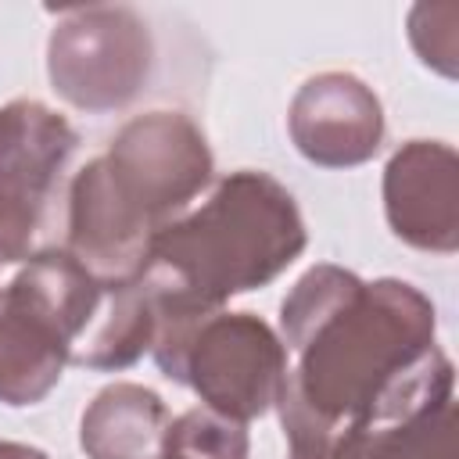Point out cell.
<instances>
[{
	"label": "cell",
	"mask_w": 459,
	"mask_h": 459,
	"mask_svg": "<svg viewBox=\"0 0 459 459\" xmlns=\"http://www.w3.org/2000/svg\"><path fill=\"white\" fill-rule=\"evenodd\" d=\"M280 341L290 355L276 402L283 445L455 394L434 301L394 276L362 280L333 262L305 269L280 305Z\"/></svg>",
	"instance_id": "obj_1"
},
{
	"label": "cell",
	"mask_w": 459,
	"mask_h": 459,
	"mask_svg": "<svg viewBox=\"0 0 459 459\" xmlns=\"http://www.w3.org/2000/svg\"><path fill=\"white\" fill-rule=\"evenodd\" d=\"M215 158L204 129L172 108L122 122L108 151L68 183L65 251L100 283L140 276L154 237L212 186Z\"/></svg>",
	"instance_id": "obj_2"
},
{
	"label": "cell",
	"mask_w": 459,
	"mask_h": 459,
	"mask_svg": "<svg viewBox=\"0 0 459 459\" xmlns=\"http://www.w3.org/2000/svg\"><path fill=\"white\" fill-rule=\"evenodd\" d=\"M305 244L294 194L262 169H237L154 237L136 280L154 298L161 330L273 283Z\"/></svg>",
	"instance_id": "obj_3"
},
{
	"label": "cell",
	"mask_w": 459,
	"mask_h": 459,
	"mask_svg": "<svg viewBox=\"0 0 459 459\" xmlns=\"http://www.w3.org/2000/svg\"><path fill=\"white\" fill-rule=\"evenodd\" d=\"M104 287L65 251L47 247L0 287V402L11 409L43 402L75 341L93 323Z\"/></svg>",
	"instance_id": "obj_4"
},
{
	"label": "cell",
	"mask_w": 459,
	"mask_h": 459,
	"mask_svg": "<svg viewBox=\"0 0 459 459\" xmlns=\"http://www.w3.org/2000/svg\"><path fill=\"white\" fill-rule=\"evenodd\" d=\"M151 355L158 369L186 384L204 409L237 423L276 409L290 366L280 333L262 316L230 308L161 326Z\"/></svg>",
	"instance_id": "obj_5"
},
{
	"label": "cell",
	"mask_w": 459,
	"mask_h": 459,
	"mask_svg": "<svg viewBox=\"0 0 459 459\" xmlns=\"http://www.w3.org/2000/svg\"><path fill=\"white\" fill-rule=\"evenodd\" d=\"M57 14L47 36L50 90L90 115L133 104L154 68V36L136 7L126 4H72Z\"/></svg>",
	"instance_id": "obj_6"
},
{
	"label": "cell",
	"mask_w": 459,
	"mask_h": 459,
	"mask_svg": "<svg viewBox=\"0 0 459 459\" xmlns=\"http://www.w3.org/2000/svg\"><path fill=\"white\" fill-rule=\"evenodd\" d=\"M384 129V104L355 72L308 75L287 108L290 143L319 169L366 165L380 151Z\"/></svg>",
	"instance_id": "obj_7"
},
{
	"label": "cell",
	"mask_w": 459,
	"mask_h": 459,
	"mask_svg": "<svg viewBox=\"0 0 459 459\" xmlns=\"http://www.w3.org/2000/svg\"><path fill=\"white\" fill-rule=\"evenodd\" d=\"M384 215L391 233L430 255L459 247V158L445 140H409L384 165Z\"/></svg>",
	"instance_id": "obj_8"
},
{
	"label": "cell",
	"mask_w": 459,
	"mask_h": 459,
	"mask_svg": "<svg viewBox=\"0 0 459 459\" xmlns=\"http://www.w3.org/2000/svg\"><path fill=\"white\" fill-rule=\"evenodd\" d=\"M75 143V126L50 104L32 97L0 104V201L43 219Z\"/></svg>",
	"instance_id": "obj_9"
},
{
	"label": "cell",
	"mask_w": 459,
	"mask_h": 459,
	"mask_svg": "<svg viewBox=\"0 0 459 459\" xmlns=\"http://www.w3.org/2000/svg\"><path fill=\"white\" fill-rule=\"evenodd\" d=\"M455 434V394H448L387 420L283 445V459H459Z\"/></svg>",
	"instance_id": "obj_10"
},
{
	"label": "cell",
	"mask_w": 459,
	"mask_h": 459,
	"mask_svg": "<svg viewBox=\"0 0 459 459\" xmlns=\"http://www.w3.org/2000/svg\"><path fill=\"white\" fill-rule=\"evenodd\" d=\"M169 405L136 380H115L93 394L79 416V448L86 459H161L169 437Z\"/></svg>",
	"instance_id": "obj_11"
},
{
	"label": "cell",
	"mask_w": 459,
	"mask_h": 459,
	"mask_svg": "<svg viewBox=\"0 0 459 459\" xmlns=\"http://www.w3.org/2000/svg\"><path fill=\"white\" fill-rule=\"evenodd\" d=\"M158 337V305L140 280L122 287H104V301L72 348V366L86 369H126L154 348Z\"/></svg>",
	"instance_id": "obj_12"
},
{
	"label": "cell",
	"mask_w": 459,
	"mask_h": 459,
	"mask_svg": "<svg viewBox=\"0 0 459 459\" xmlns=\"http://www.w3.org/2000/svg\"><path fill=\"white\" fill-rule=\"evenodd\" d=\"M161 459H247V423L194 405L172 416Z\"/></svg>",
	"instance_id": "obj_13"
},
{
	"label": "cell",
	"mask_w": 459,
	"mask_h": 459,
	"mask_svg": "<svg viewBox=\"0 0 459 459\" xmlns=\"http://www.w3.org/2000/svg\"><path fill=\"white\" fill-rule=\"evenodd\" d=\"M409 29V43L416 50V57L445 75L455 79L459 72V4L445 0V4H416L405 18Z\"/></svg>",
	"instance_id": "obj_14"
},
{
	"label": "cell",
	"mask_w": 459,
	"mask_h": 459,
	"mask_svg": "<svg viewBox=\"0 0 459 459\" xmlns=\"http://www.w3.org/2000/svg\"><path fill=\"white\" fill-rule=\"evenodd\" d=\"M36 230H39V215H29V212L0 201V265L25 262L32 255Z\"/></svg>",
	"instance_id": "obj_15"
},
{
	"label": "cell",
	"mask_w": 459,
	"mask_h": 459,
	"mask_svg": "<svg viewBox=\"0 0 459 459\" xmlns=\"http://www.w3.org/2000/svg\"><path fill=\"white\" fill-rule=\"evenodd\" d=\"M0 459H50V455L25 441H0Z\"/></svg>",
	"instance_id": "obj_16"
}]
</instances>
